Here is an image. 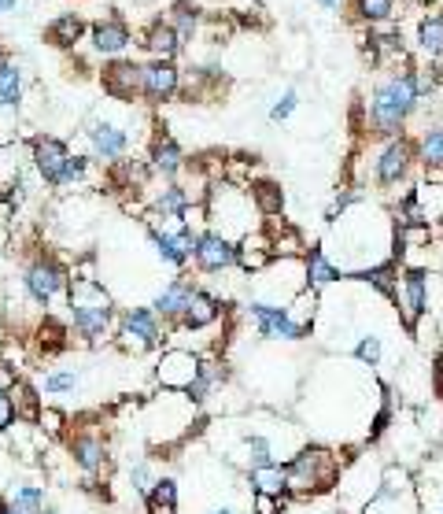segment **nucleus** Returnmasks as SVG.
Listing matches in <instances>:
<instances>
[{
	"label": "nucleus",
	"instance_id": "obj_19",
	"mask_svg": "<svg viewBox=\"0 0 443 514\" xmlns=\"http://www.w3.org/2000/svg\"><path fill=\"white\" fill-rule=\"evenodd\" d=\"M200 285L192 282V278H185V274H178V278H170L163 289L156 293V300H152V311H156L159 319L167 322V326H178L181 315H185V307H189L192 293H196Z\"/></svg>",
	"mask_w": 443,
	"mask_h": 514
},
{
	"label": "nucleus",
	"instance_id": "obj_21",
	"mask_svg": "<svg viewBox=\"0 0 443 514\" xmlns=\"http://www.w3.org/2000/svg\"><path fill=\"white\" fill-rule=\"evenodd\" d=\"M89 37H93V52L96 56H104V60H119L122 52L130 49V26L122 23L119 15H108V19H100V23L89 30Z\"/></svg>",
	"mask_w": 443,
	"mask_h": 514
},
{
	"label": "nucleus",
	"instance_id": "obj_6",
	"mask_svg": "<svg viewBox=\"0 0 443 514\" xmlns=\"http://www.w3.org/2000/svg\"><path fill=\"white\" fill-rule=\"evenodd\" d=\"M144 230H148V241L156 248V256L174 270H185L192 263V252H196V237L200 230H192L185 219H163V215H148L144 219Z\"/></svg>",
	"mask_w": 443,
	"mask_h": 514
},
{
	"label": "nucleus",
	"instance_id": "obj_10",
	"mask_svg": "<svg viewBox=\"0 0 443 514\" xmlns=\"http://www.w3.org/2000/svg\"><path fill=\"white\" fill-rule=\"evenodd\" d=\"M200 363H204V355L192 348H163L152 367V381L159 392H189L200 374Z\"/></svg>",
	"mask_w": 443,
	"mask_h": 514
},
{
	"label": "nucleus",
	"instance_id": "obj_28",
	"mask_svg": "<svg viewBox=\"0 0 443 514\" xmlns=\"http://www.w3.org/2000/svg\"><path fill=\"white\" fill-rule=\"evenodd\" d=\"M248 196H252V208L263 215V219H277L285 211V189L274 182V178H255L248 185Z\"/></svg>",
	"mask_w": 443,
	"mask_h": 514
},
{
	"label": "nucleus",
	"instance_id": "obj_45",
	"mask_svg": "<svg viewBox=\"0 0 443 514\" xmlns=\"http://www.w3.org/2000/svg\"><path fill=\"white\" fill-rule=\"evenodd\" d=\"M85 182H89V156H78V152H74L71 160H67L60 189H82Z\"/></svg>",
	"mask_w": 443,
	"mask_h": 514
},
{
	"label": "nucleus",
	"instance_id": "obj_11",
	"mask_svg": "<svg viewBox=\"0 0 443 514\" xmlns=\"http://www.w3.org/2000/svg\"><path fill=\"white\" fill-rule=\"evenodd\" d=\"M414 163H418V145L410 137H392V141H384L373 160V182L381 189H396L410 178Z\"/></svg>",
	"mask_w": 443,
	"mask_h": 514
},
{
	"label": "nucleus",
	"instance_id": "obj_2",
	"mask_svg": "<svg viewBox=\"0 0 443 514\" xmlns=\"http://www.w3.org/2000/svg\"><path fill=\"white\" fill-rule=\"evenodd\" d=\"M421 104L418 86H414V67L407 71L388 74L381 86L370 93V108H366V126L381 141H392V137H403V126L414 115V108Z\"/></svg>",
	"mask_w": 443,
	"mask_h": 514
},
{
	"label": "nucleus",
	"instance_id": "obj_46",
	"mask_svg": "<svg viewBox=\"0 0 443 514\" xmlns=\"http://www.w3.org/2000/svg\"><path fill=\"white\" fill-rule=\"evenodd\" d=\"M296 108H300V93H296V89H285V93L277 97L274 108H270V123H288Z\"/></svg>",
	"mask_w": 443,
	"mask_h": 514
},
{
	"label": "nucleus",
	"instance_id": "obj_49",
	"mask_svg": "<svg viewBox=\"0 0 443 514\" xmlns=\"http://www.w3.org/2000/svg\"><path fill=\"white\" fill-rule=\"evenodd\" d=\"M432 392L443 400V348L436 352V359H432Z\"/></svg>",
	"mask_w": 443,
	"mask_h": 514
},
{
	"label": "nucleus",
	"instance_id": "obj_36",
	"mask_svg": "<svg viewBox=\"0 0 443 514\" xmlns=\"http://www.w3.org/2000/svg\"><path fill=\"white\" fill-rule=\"evenodd\" d=\"M418 49L429 60H443V12L425 15L418 23Z\"/></svg>",
	"mask_w": 443,
	"mask_h": 514
},
{
	"label": "nucleus",
	"instance_id": "obj_50",
	"mask_svg": "<svg viewBox=\"0 0 443 514\" xmlns=\"http://www.w3.org/2000/svg\"><path fill=\"white\" fill-rule=\"evenodd\" d=\"M421 500V496H418ZM421 514H443V496L436 503H429V500H421Z\"/></svg>",
	"mask_w": 443,
	"mask_h": 514
},
{
	"label": "nucleus",
	"instance_id": "obj_24",
	"mask_svg": "<svg viewBox=\"0 0 443 514\" xmlns=\"http://www.w3.org/2000/svg\"><path fill=\"white\" fill-rule=\"evenodd\" d=\"M270 263H274V252H270V237H266V230L244 233L237 241V267L255 278V274H263Z\"/></svg>",
	"mask_w": 443,
	"mask_h": 514
},
{
	"label": "nucleus",
	"instance_id": "obj_30",
	"mask_svg": "<svg viewBox=\"0 0 443 514\" xmlns=\"http://www.w3.org/2000/svg\"><path fill=\"white\" fill-rule=\"evenodd\" d=\"M8 392H12V404H15V415H19V422H30V426H34L37 415H41V407H45V396H41V389H37V385H30L26 378H15Z\"/></svg>",
	"mask_w": 443,
	"mask_h": 514
},
{
	"label": "nucleus",
	"instance_id": "obj_23",
	"mask_svg": "<svg viewBox=\"0 0 443 514\" xmlns=\"http://www.w3.org/2000/svg\"><path fill=\"white\" fill-rule=\"evenodd\" d=\"M229 385V367L218 359V355H204V363H200V374H196V381H192V389L185 392L192 404L204 407L211 396H218V392Z\"/></svg>",
	"mask_w": 443,
	"mask_h": 514
},
{
	"label": "nucleus",
	"instance_id": "obj_39",
	"mask_svg": "<svg viewBox=\"0 0 443 514\" xmlns=\"http://www.w3.org/2000/svg\"><path fill=\"white\" fill-rule=\"evenodd\" d=\"M78 381H82V374L74 367H56L41 378L37 389H41V396H71V392L78 389Z\"/></svg>",
	"mask_w": 443,
	"mask_h": 514
},
{
	"label": "nucleus",
	"instance_id": "obj_41",
	"mask_svg": "<svg viewBox=\"0 0 443 514\" xmlns=\"http://www.w3.org/2000/svg\"><path fill=\"white\" fill-rule=\"evenodd\" d=\"M67 422H71V418H67V411H60V407H41V415H37V422L34 426L41 429V437H45V441H67V433H71V429H67Z\"/></svg>",
	"mask_w": 443,
	"mask_h": 514
},
{
	"label": "nucleus",
	"instance_id": "obj_1",
	"mask_svg": "<svg viewBox=\"0 0 443 514\" xmlns=\"http://www.w3.org/2000/svg\"><path fill=\"white\" fill-rule=\"evenodd\" d=\"M67 319H71V333L82 344L115 341L119 307H115L111 293L96 274H74L71 278V285H67Z\"/></svg>",
	"mask_w": 443,
	"mask_h": 514
},
{
	"label": "nucleus",
	"instance_id": "obj_54",
	"mask_svg": "<svg viewBox=\"0 0 443 514\" xmlns=\"http://www.w3.org/2000/svg\"><path fill=\"white\" fill-rule=\"evenodd\" d=\"M211 514H237L233 507H218V511H211Z\"/></svg>",
	"mask_w": 443,
	"mask_h": 514
},
{
	"label": "nucleus",
	"instance_id": "obj_27",
	"mask_svg": "<svg viewBox=\"0 0 443 514\" xmlns=\"http://www.w3.org/2000/svg\"><path fill=\"white\" fill-rule=\"evenodd\" d=\"M244 481L252 496H288V470L285 463H270V466H255V470H244Z\"/></svg>",
	"mask_w": 443,
	"mask_h": 514
},
{
	"label": "nucleus",
	"instance_id": "obj_33",
	"mask_svg": "<svg viewBox=\"0 0 443 514\" xmlns=\"http://www.w3.org/2000/svg\"><path fill=\"white\" fill-rule=\"evenodd\" d=\"M4 500L26 514H41L48 507V489L45 485H37V481H15L12 489L4 492Z\"/></svg>",
	"mask_w": 443,
	"mask_h": 514
},
{
	"label": "nucleus",
	"instance_id": "obj_13",
	"mask_svg": "<svg viewBox=\"0 0 443 514\" xmlns=\"http://www.w3.org/2000/svg\"><path fill=\"white\" fill-rule=\"evenodd\" d=\"M248 319H252L255 333L263 337V341H307L311 333L300 330L296 322L288 319V307L281 304H266V300H255L248 304Z\"/></svg>",
	"mask_w": 443,
	"mask_h": 514
},
{
	"label": "nucleus",
	"instance_id": "obj_12",
	"mask_svg": "<svg viewBox=\"0 0 443 514\" xmlns=\"http://www.w3.org/2000/svg\"><path fill=\"white\" fill-rule=\"evenodd\" d=\"M85 141H89V156L100 163H119L130 156V145L133 137L130 130L122 123H115V119H89V126H85Z\"/></svg>",
	"mask_w": 443,
	"mask_h": 514
},
{
	"label": "nucleus",
	"instance_id": "obj_29",
	"mask_svg": "<svg viewBox=\"0 0 443 514\" xmlns=\"http://www.w3.org/2000/svg\"><path fill=\"white\" fill-rule=\"evenodd\" d=\"M418 163L429 182L443 174V126H425V134L418 137Z\"/></svg>",
	"mask_w": 443,
	"mask_h": 514
},
{
	"label": "nucleus",
	"instance_id": "obj_34",
	"mask_svg": "<svg viewBox=\"0 0 443 514\" xmlns=\"http://www.w3.org/2000/svg\"><path fill=\"white\" fill-rule=\"evenodd\" d=\"M185 208H189V193H185V185L181 182H167L156 196H152V211L163 215V219H181Z\"/></svg>",
	"mask_w": 443,
	"mask_h": 514
},
{
	"label": "nucleus",
	"instance_id": "obj_48",
	"mask_svg": "<svg viewBox=\"0 0 443 514\" xmlns=\"http://www.w3.org/2000/svg\"><path fill=\"white\" fill-rule=\"evenodd\" d=\"M292 496H252L255 514H285Z\"/></svg>",
	"mask_w": 443,
	"mask_h": 514
},
{
	"label": "nucleus",
	"instance_id": "obj_7",
	"mask_svg": "<svg viewBox=\"0 0 443 514\" xmlns=\"http://www.w3.org/2000/svg\"><path fill=\"white\" fill-rule=\"evenodd\" d=\"M167 341V322L159 319L152 307H126L119 311V330H115V344L126 355L159 352Z\"/></svg>",
	"mask_w": 443,
	"mask_h": 514
},
{
	"label": "nucleus",
	"instance_id": "obj_3",
	"mask_svg": "<svg viewBox=\"0 0 443 514\" xmlns=\"http://www.w3.org/2000/svg\"><path fill=\"white\" fill-rule=\"evenodd\" d=\"M288 496L292 500H314L322 492H333L344 478V455H336L329 444H303L285 463Z\"/></svg>",
	"mask_w": 443,
	"mask_h": 514
},
{
	"label": "nucleus",
	"instance_id": "obj_22",
	"mask_svg": "<svg viewBox=\"0 0 443 514\" xmlns=\"http://www.w3.org/2000/svg\"><path fill=\"white\" fill-rule=\"evenodd\" d=\"M222 311H226V304H222L215 293H207V289H196V293H192V300H189V307H185V315H181L178 330H185V333L211 330V326L222 319Z\"/></svg>",
	"mask_w": 443,
	"mask_h": 514
},
{
	"label": "nucleus",
	"instance_id": "obj_52",
	"mask_svg": "<svg viewBox=\"0 0 443 514\" xmlns=\"http://www.w3.org/2000/svg\"><path fill=\"white\" fill-rule=\"evenodd\" d=\"M19 8V0H0V12H15Z\"/></svg>",
	"mask_w": 443,
	"mask_h": 514
},
{
	"label": "nucleus",
	"instance_id": "obj_44",
	"mask_svg": "<svg viewBox=\"0 0 443 514\" xmlns=\"http://www.w3.org/2000/svg\"><path fill=\"white\" fill-rule=\"evenodd\" d=\"M170 26L181 34V41H189V37L196 34V26H200V12L192 8L189 0H181L178 8H174V23H170Z\"/></svg>",
	"mask_w": 443,
	"mask_h": 514
},
{
	"label": "nucleus",
	"instance_id": "obj_32",
	"mask_svg": "<svg viewBox=\"0 0 443 514\" xmlns=\"http://www.w3.org/2000/svg\"><path fill=\"white\" fill-rule=\"evenodd\" d=\"M178 503H181V489H178V478H170V474H159L152 492H148V500H144V511L152 514H178Z\"/></svg>",
	"mask_w": 443,
	"mask_h": 514
},
{
	"label": "nucleus",
	"instance_id": "obj_14",
	"mask_svg": "<svg viewBox=\"0 0 443 514\" xmlns=\"http://www.w3.org/2000/svg\"><path fill=\"white\" fill-rule=\"evenodd\" d=\"M71 156H74L71 145H67L63 137H52V134H37L34 145H30L34 171L48 189H60L63 185V171H67V160H71Z\"/></svg>",
	"mask_w": 443,
	"mask_h": 514
},
{
	"label": "nucleus",
	"instance_id": "obj_8",
	"mask_svg": "<svg viewBox=\"0 0 443 514\" xmlns=\"http://www.w3.org/2000/svg\"><path fill=\"white\" fill-rule=\"evenodd\" d=\"M67 459H71V466L85 478V485H89L100 474H108L111 466L108 437L100 429H85V426L74 429V433H67Z\"/></svg>",
	"mask_w": 443,
	"mask_h": 514
},
{
	"label": "nucleus",
	"instance_id": "obj_43",
	"mask_svg": "<svg viewBox=\"0 0 443 514\" xmlns=\"http://www.w3.org/2000/svg\"><path fill=\"white\" fill-rule=\"evenodd\" d=\"M156 466H152V459H137V463L130 466V489L141 496V503L148 500V492H152V485H156Z\"/></svg>",
	"mask_w": 443,
	"mask_h": 514
},
{
	"label": "nucleus",
	"instance_id": "obj_25",
	"mask_svg": "<svg viewBox=\"0 0 443 514\" xmlns=\"http://www.w3.org/2000/svg\"><path fill=\"white\" fill-rule=\"evenodd\" d=\"M303 270H307V289H314V293H322V289H329V285H336L344 278V270L336 267L325 245H314L303 256Z\"/></svg>",
	"mask_w": 443,
	"mask_h": 514
},
{
	"label": "nucleus",
	"instance_id": "obj_20",
	"mask_svg": "<svg viewBox=\"0 0 443 514\" xmlns=\"http://www.w3.org/2000/svg\"><path fill=\"white\" fill-rule=\"evenodd\" d=\"M237 463L244 466V470L270 466V463H285V459H281V448H277V433H266V429L244 433L240 444H237Z\"/></svg>",
	"mask_w": 443,
	"mask_h": 514
},
{
	"label": "nucleus",
	"instance_id": "obj_51",
	"mask_svg": "<svg viewBox=\"0 0 443 514\" xmlns=\"http://www.w3.org/2000/svg\"><path fill=\"white\" fill-rule=\"evenodd\" d=\"M0 514H26V511H19V507H12V503L0 496Z\"/></svg>",
	"mask_w": 443,
	"mask_h": 514
},
{
	"label": "nucleus",
	"instance_id": "obj_18",
	"mask_svg": "<svg viewBox=\"0 0 443 514\" xmlns=\"http://www.w3.org/2000/svg\"><path fill=\"white\" fill-rule=\"evenodd\" d=\"M148 167H152L156 178L174 182V178L189 167V156H185V148L178 145V137H170L159 130V134L152 137V145H148Z\"/></svg>",
	"mask_w": 443,
	"mask_h": 514
},
{
	"label": "nucleus",
	"instance_id": "obj_42",
	"mask_svg": "<svg viewBox=\"0 0 443 514\" xmlns=\"http://www.w3.org/2000/svg\"><path fill=\"white\" fill-rule=\"evenodd\" d=\"M355 12H359L362 23H388L396 15V0H355Z\"/></svg>",
	"mask_w": 443,
	"mask_h": 514
},
{
	"label": "nucleus",
	"instance_id": "obj_40",
	"mask_svg": "<svg viewBox=\"0 0 443 514\" xmlns=\"http://www.w3.org/2000/svg\"><path fill=\"white\" fill-rule=\"evenodd\" d=\"M351 359L355 363H362L366 370H377L384 359V337L381 333H362L359 341L351 344Z\"/></svg>",
	"mask_w": 443,
	"mask_h": 514
},
{
	"label": "nucleus",
	"instance_id": "obj_47",
	"mask_svg": "<svg viewBox=\"0 0 443 514\" xmlns=\"http://www.w3.org/2000/svg\"><path fill=\"white\" fill-rule=\"evenodd\" d=\"M15 134H19V108L0 104V145H12Z\"/></svg>",
	"mask_w": 443,
	"mask_h": 514
},
{
	"label": "nucleus",
	"instance_id": "obj_31",
	"mask_svg": "<svg viewBox=\"0 0 443 514\" xmlns=\"http://www.w3.org/2000/svg\"><path fill=\"white\" fill-rule=\"evenodd\" d=\"M410 196H414L425 226H436V222L443 219V182H429V178H425V182H418L410 189Z\"/></svg>",
	"mask_w": 443,
	"mask_h": 514
},
{
	"label": "nucleus",
	"instance_id": "obj_35",
	"mask_svg": "<svg viewBox=\"0 0 443 514\" xmlns=\"http://www.w3.org/2000/svg\"><path fill=\"white\" fill-rule=\"evenodd\" d=\"M152 178V167L148 160H119L111 163V185L115 189H144Z\"/></svg>",
	"mask_w": 443,
	"mask_h": 514
},
{
	"label": "nucleus",
	"instance_id": "obj_9",
	"mask_svg": "<svg viewBox=\"0 0 443 514\" xmlns=\"http://www.w3.org/2000/svg\"><path fill=\"white\" fill-rule=\"evenodd\" d=\"M429 282L432 274L421 267H399V289L392 304L399 307V322L407 333H418L421 319L429 315Z\"/></svg>",
	"mask_w": 443,
	"mask_h": 514
},
{
	"label": "nucleus",
	"instance_id": "obj_5",
	"mask_svg": "<svg viewBox=\"0 0 443 514\" xmlns=\"http://www.w3.org/2000/svg\"><path fill=\"white\" fill-rule=\"evenodd\" d=\"M67 285H71V270H67V263H63L60 256H52V252H34V256L26 259L23 293L30 296L41 311H48L60 296H67Z\"/></svg>",
	"mask_w": 443,
	"mask_h": 514
},
{
	"label": "nucleus",
	"instance_id": "obj_15",
	"mask_svg": "<svg viewBox=\"0 0 443 514\" xmlns=\"http://www.w3.org/2000/svg\"><path fill=\"white\" fill-rule=\"evenodd\" d=\"M192 263L200 274H222V270L237 267V241H229L226 233L218 230H200L196 237V252H192Z\"/></svg>",
	"mask_w": 443,
	"mask_h": 514
},
{
	"label": "nucleus",
	"instance_id": "obj_4",
	"mask_svg": "<svg viewBox=\"0 0 443 514\" xmlns=\"http://www.w3.org/2000/svg\"><path fill=\"white\" fill-rule=\"evenodd\" d=\"M196 429V404L185 392H156L144 404V433L152 448H174Z\"/></svg>",
	"mask_w": 443,
	"mask_h": 514
},
{
	"label": "nucleus",
	"instance_id": "obj_38",
	"mask_svg": "<svg viewBox=\"0 0 443 514\" xmlns=\"http://www.w3.org/2000/svg\"><path fill=\"white\" fill-rule=\"evenodd\" d=\"M19 97H23V63L4 56V63H0V104L19 108Z\"/></svg>",
	"mask_w": 443,
	"mask_h": 514
},
{
	"label": "nucleus",
	"instance_id": "obj_56",
	"mask_svg": "<svg viewBox=\"0 0 443 514\" xmlns=\"http://www.w3.org/2000/svg\"><path fill=\"white\" fill-rule=\"evenodd\" d=\"M0 63H4V49H0Z\"/></svg>",
	"mask_w": 443,
	"mask_h": 514
},
{
	"label": "nucleus",
	"instance_id": "obj_37",
	"mask_svg": "<svg viewBox=\"0 0 443 514\" xmlns=\"http://www.w3.org/2000/svg\"><path fill=\"white\" fill-rule=\"evenodd\" d=\"M82 34H85V19L82 15H60L56 23L48 26V41L56 45V49H74L78 41H82Z\"/></svg>",
	"mask_w": 443,
	"mask_h": 514
},
{
	"label": "nucleus",
	"instance_id": "obj_26",
	"mask_svg": "<svg viewBox=\"0 0 443 514\" xmlns=\"http://www.w3.org/2000/svg\"><path fill=\"white\" fill-rule=\"evenodd\" d=\"M181 34L174 30L170 23H163V19H156V23L144 30V49H148V56L152 60H163V63H174V56L181 52Z\"/></svg>",
	"mask_w": 443,
	"mask_h": 514
},
{
	"label": "nucleus",
	"instance_id": "obj_53",
	"mask_svg": "<svg viewBox=\"0 0 443 514\" xmlns=\"http://www.w3.org/2000/svg\"><path fill=\"white\" fill-rule=\"evenodd\" d=\"M318 4H322V8H329V12H333V8H340V0H318Z\"/></svg>",
	"mask_w": 443,
	"mask_h": 514
},
{
	"label": "nucleus",
	"instance_id": "obj_16",
	"mask_svg": "<svg viewBox=\"0 0 443 514\" xmlns=\"http://www.w3.org/2000/svg\"><path fill=\"white\" fill-rule=\"evenodd\" d=\"M141 71L144 63L137 60H111L100 74V86H104V97L119 100V104H133L141 97Z\"/></svg>",
	"mask_w": 443,
	"mask_h": 514
},
{
	"label": "nucleus",
	"instance_id": "obj_55",
	"mask_svg": "<svg viewBox=\"0 0 443 514\" xmlns=\"http://www.w3.org/2000/svg\"><path fill=\"white\" fill-rule=\"evenodd\" d=\"M41 514H60V511H56V507H52V503H48V507H45V511H41Z\"/></svg>",
	"mask_w": 443,
	"mask_h": 514
},
{
	"label": "nucleus",
	"instance_id": "obj_17",
	"mask_svg": "<svg viewBox=\"0 0 443 514\" xmlns=\"http://www.w3.org/2000/svg\"><path fill=\"white\" fill-rule=\"evenodd\" d=\"M181 93V71L174 67V63H163V60H152L144 63L141 71V97L148 100V104H167V100H174Z\"/></svg>",
	"mask_w": 443,
	"mask_h": 514
}]
</instances>
